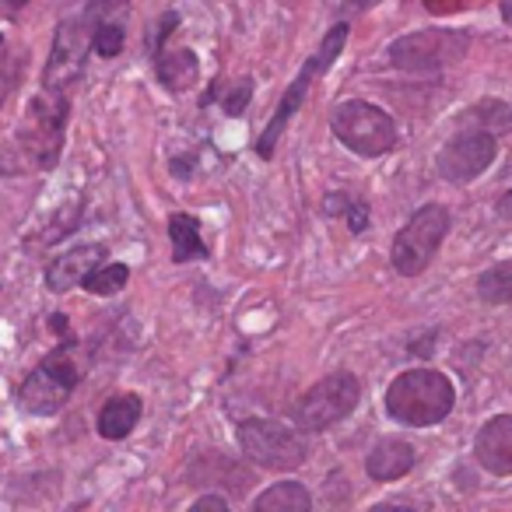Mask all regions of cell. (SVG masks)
<instances>
[{"label":"cell","mask_w":512,"mask_h":512,"mask_svg":"<svg viewBox=\"0 0 512 512\" xmlns=\"http://www.w3.org/2000/svg\"><path fill=\"white\" fill-rule=\"evenodd\" d=\"M456 404V390L442 372L435 369H407L386 390V411L393 421L411 428H428L446 421Z\"/></svg>","instance_id":"1"},{"label":"cell","mask_w":512,"mask_h":512,"mask_svg":"<svg viewBox=\"0 0 512 512\" xmlns=\"http://www.w3.org/2000/svg\"><path fill=\"white\" fill-rule=\"evenodd\" d=\"M330 130L344 148L362 158H379L397 144V123L390 120V113L362 99L341 102L330 113Z\"/></svg>","instance_id":"2"},{"label":"cell","mask_w":512,"mask_h":512,"mask_svg":"<svg viewBox=\"0 0 512 512\" xmlns=\"http://www.w3.org/2000/svg\"><path fill=\"white\" fill-rule=\"evenodd\" d=\"M362 400V383L351 372H334V376L320 379L309 386L299 400L292 404V421L302 432H323V428L344 421Z\"/></svg>","instance_id":"3"},{"label":"cell","mask_w":512,"mask_h":512,"mask_svg":"<svg viewBox=\"0 0 512 512\" xmlns=\"http://www.w3.org/2000/svg\"><path fill=\"white\" fill-rule=\"evenodd\" d=\"M446 232H449V211L442 204H425L421 211H414L411 221L397 232L390 249V260L397 267V274L418 278L432 264V256L439 253Z\"/></svg>","instance_id":"4"},{"label":"cell","mask_w":512,"mask_h":512,"mask_svg":"<svg viewBox=\"0 0 512 512\" xmlns=\"http://www.w3.org/2000/svg\"><path fill=\"white\" fill-rule=\"evenodd\" d=\"M344 43H348V25H334V29L323 36L320 50L313 53V60H309L306 67L299 71V78L292 81V88L285 92V99L278 102V113L271 116V123H267V130L260 134V144H256V151H260V158H271L274 148H278V137L285 134V127L292 123V116L302 109V102H306L309 95V85H313V78H320L323 71H327L330 64H334L337 57H341Z\"/></svg>","instance_id":"5"},{"label":"cell","mask_w":512,"mask_h":512,"mask_svg":"<svg viewBox=\"0 0 512 512\" xmlns=\"http://www.w3.org/2000/svg\"><path fill=\"white\" fill-rule=\"evenodd\" d=\"M78 379H81V365L71 358V341H64L53 355H46L32 369V376L18 390V400L32 414H53L71 400Z\"/></svg>","instance_id":"6"},{"label":"cell","mask_w":512,"mask_h":512,"mask_svg":"<svg viewBox=\"0 0 512 512\" xmlns=\"http://www.w3.org/2000/svg\"><path fill=\"white\" fill-rule=\"evenodd\" d=\"M239 449L246 460L260 463L267 470H295L306 463L309 449L295 428L271 418H249L239 425Z\"/></svg>","instance_id":"7"},{"label":"cell","mask_w":512,"mask_h":512,"mask_svg":"<svg viewBox=\"0 0 512 512\" xmlns=\"http://www.w3.org/2000/svg\"><path fill=\"white\" fill-rule=\"evenodd\" d=\"M470 39L463 32L453 29H425V32H411V36L397 39L390 46V64L397 71H411V74H428V71H442V67L456 64L467 53Z\"/></svg>","instance_id":"8"},{"label":"cell","mask_w":512,"mask_h":512,"mask_svg":"<svg viewBox=\"0 0 512 512\" xmlns=\"http://www.w3.org/2000/svg\"><path fill=\"white\" fill-rule=\"evenodd\" d=\"M64 127H67V95L43 92L32 102L29 116L22 123V144H29V151L36 155V162L43 169H50L60 155L64 144Z\"/></svg>","instance_id":"9"},{"label":"cell","mask_w":512,"mask_h":512,"mask_svg":"<svg viewBox=\"0 0 512 512\" xmlns=\"http://www.w3.org/2000/svg\"><path fill=\"white\" fill-rule=\"evenodd\" d=\"M85 50H88V25L85 22H64L57 29L50 50V64L43 74V92L67 95L78 81L81 67H85Z\"/></svg>","instance_id":"10"},{"label":"cell","mask_w":512,"mask_h":512,"mask_svg":"<svg viewBox=\"0 0 512 512\" xmlns=\"http://www.w3.org/2000/svg\"><path fill=\"white\" fill-rule=\"evenodd\" d=\"M498 155V141L491 134H456L446 148L439 151V172L449 183H470L477 179Z\"/></svg>","instance_id":"11"},{"label":"cell","mask_w":512,"mask_h":512,"mask_svg":"<svg viewBox=\"0 0 512 512\" xmlns=\"http://www.w3.org/2000/svg\"><path fill=\"white\" fill-rule=\"evenodd\" d=\"M102 253H106V246H99V242H88V246L60 253L57 260L46 267V288L64 295V292H71L74 285H85V281L99 271Z\"/></svg>","instance_id":"12"},{"label":"cell","mask_w":512,"mask_h":512,"mask_svg":"<svg viewBox=\"0 0 512 512\" xmlns=\"http://www.w3.org/2000/svg\"><path fill=\"white\" fill-rule=\"evenodd\" d=\"M474 456L488 474H512V414H498L477 432Z\"/></svg>","instance_id":"13"},{"label":"cell","mask_w":512,"mask_h":512,"mask_svg":"<svg viewBox=\"0 0 512 512\" xmlns=\"http://www.w3.org/2000/svg\"><path fill=\"white\" fill-rule=\"evenodd\" d=\"M414 460H418V453H414L411 442L383 439V442H376V449L369 453L365 470H369L372 481H397V477H404L407 470L414 467Z\"/></svg>","instance_id":"14"},{"label":"cell","mask_w":512,"mask_h":512,"mask_svg":"<svg viewBox=\"0 0 512 512\" xmlns=\"http://www.w3.org/2000/svg\"><path fill=\"white\" fill-rule=\"evenodd\" d=\"M141 421V400L134 393H120V397L106 400L99 411V435L102 439H127Z\"/></svg>","instance_id":"15"},{"label":"cell","mask_w":512,"mask_h":512,"mask_svg":"<svg viewBox=\"0 0 512 512\" xmlns=\"http://www.w3.org/2000/svg\"><path fill=\"white\" fill-rule=\"evenodd\" d=\"M249 512H313V495L299 481H278L256 495Z\"/></svg>","instance_id":"16"},{"label":"cell","mask_w":512,"mask_h":512,"mask_svg":"<svg viewBox=\"0 0 512 512\" xmlns=\"http://www.w3.org/2000/svg\"><path fill=\"white\" fill-rule=\"evenodd\" d=\"M169 239H172V260L176 264H190V260H204L207 256V242L200 239L197 221L190 214H172Z\"/></svg>","instance_id":"17"},{"label":"cell","mask_w":512,"mask_h":512,"mask_svg":"<svg viewBox=\"0 0 512 512\" xmlns=\"http://www.w3.org/2000/svg\"><path fill=\"white\" fill-rule=\"evenodd\" d=\"M197 74H200V64H197V53L190 50H176V53H162L158 57V78L169 92H186L190 85H197Z\"/></svg>","instance_id":"18"},{"label":"cell","mask_w":512,"mask_h":512,"mask_svg":"<svg viewBox=\"0 0 512 512\" xmlns=\"http://www.w3.org/2000/svg\"><path fill=\"white\" fill-rule=\"evenodd\" d=\"M463 127L470 130V134H505V130H512V106H505V102L498 99H488V102H477L474 109H467V116H463Z\"/></svg>","instance_id":"19"},{"label":"cell","mask_w":512,"mask_h":512,"mask_svg":"<svg viewBox=\"0 0 512 512\" xmlns=\"http://www.w3.org/2000/svg\"><path fill=\"white\" fill-rule=\"evenodd\" d=\"M323 211H327V214H344V218H348V228L355 235L369 228V207H365L362 200L348 197V193H330V200L323 204Z\"/></svg>","instance_id":"20"},{"label":"cell","mask_w":512,"mask_h":512,"mask_svg":"<svg viewBox=\"0 0 512 512\" xmlns=\"http://www.w3.org/2000/svg\"><path fill=\"white\" fill-rule=\"evenodd\" d=\"M127 281H130V267L127 264H102L99 271L85 281V288L92 295H116V292H123V288H127Z\"/></svg>","instance_id":"21"},{"label":"cell","mask_w":512,"mask_h":512,"mask_svg":"<svg viewBox=\"0 0 512 512\" xmlns=\"http://www.w3.org/2000/svg\"><path fill=\"white\" fill-rule=\"evenodd\" d=\"M477 292H481L484 302H512V260L491 267L481 278V285H477Z\"/></svg>","instance_id":"22"},{"label":"cell","mask_w":512,"mask_h":512,"mask_svg":"<svg viewBox=\"0 0 512 512\" xmlns=\"http://www.w3.org/2000/svg\"><path fill=\"white\" fill-rule=\"evenodd\" d=\"M123 43H127V32H123V25H116V22L99 25V29H95V36H92L95 53H99V57H106V60L120 57Z\"/></svg>","instance_id":"23"},{"label":"cell","mask_w":512,"mask_h":512,"mask_svg":"<svg viewBox=\"0 0 512 512\" xmlns=\"http://www.w3.org/2000/svg\"><path fill=\"white\" fill-rule=\"evenodd\" d=\"M249 95H253V81H239V85H235V92L228 95V99L221 102V106H225V113H228V116H239V113H242V106L249 102Z\"/></svg>","instance_id":"24"},{"label":"cell","mask_w":512,"mask_h":512,"mask_svg":"<svg viewBox=\"0 0 512 512\" xmlns=\"http://www.w3.org/2000/svg\"><path fill=\"white\" fill-rule=\"evenodd\" d=\"M190 512H232L225 505V498H218V495H204V498H197L193 502V509Z\"/></svg>","instance_id":"25"},{"label":"cell","mask_w":512,"mask_h":512,"mask_svg":"<svg viewBox=\"0 0 512 512\" xmlns=\"http://www.w3.org/2000/svg\"><path fill=\"white\" fill-rule=\"evenodd\" d=\"M372 512H414L411 505H404V502H383V505H376Z\"/></svg>","instance_id":"26"},{"label":"cell","mask_w":512,"mask_h":512,"mask_svg":"<svg viewBox=\"0 0 512 512\" xmlns=\"http://www.w3.org/2000/svg\"><path fill=\"white\" fill-rule=\"evenodd\" d=\"M498 211H502L505 218H512V193H505V200L498 204Z\"/></svg>","instance_id":"27"},{"label":"cell","mask_w":512,"mask_h":512,"mask_svg":"<svg viewBox=\"0 0 512 512\" xmlns=\"http://www.w3.org/2000/svg\"><path fill=\"white\" fill-rule=\"evenodd\" d=\"M502 18L512 25V0H505V4H502Z\"/></svg>","instance_id":"28"},{"label":"cell","mask_w":512,"mask_h":512,"mask_svg":"<svg viewBox=\"0 0 512 512\" xmlns=\"http://www.w3.org/2000/svg\"><path fill=\"white\" fill-rule=\"evenodd\" d=\"M0 46H4V36H0Z\"/></svg>","instance_id":"29"}]
</instances>
